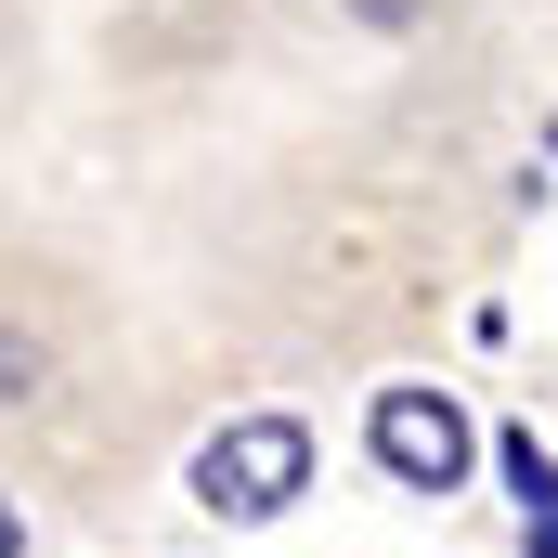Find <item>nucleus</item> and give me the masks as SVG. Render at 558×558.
<instances>
[{"mask_svg":"<svg viewBox=\"0 0 558 558\" xmlns=\"http://www.w3.org/2000/svg\"><path fill=\"white\" fill-rule=\"evenodd\" d=\"M299 481H312V428L299 416H247L195 454V494L221 520H274V507H299Z\"/></svg>","mask_w":558,"mask_h":558,"instance_id":"f257e3e1","label":"nucleus"},{"mask_svg":"<svg viewBox=\"0 0 558 558\" xmlns=\"http://www.w3.org/2000/svg\"><path fill=\"white\" fill-rule=\"evenodd\" d=\"M364 441H377V468H390L403 494H454V481H468V416H454L441 390H377Z\"/></svg>","mask_w":558,"mask_h":558,"instance_id":"f03ea898","label":"nucleus"},{"mask_svg":"<svg viewBox=\"0 0 558 558\" xmlns=\"http://www.w3.org/2000/svg\"><path fill=\"white\" fill-rule=\"evenodd\" d=\"M507 481H520V507H533V520L558 507V468H546V441H533V428H507Z\"/></svg>","mask_w":558,"mask_h":558,"instance_id":"7ed1b4c3","label":"nucleus"},{"mask_svg":"<svg viewBox=\"0 0 558 558\" xmlns=\"http://www.w3.org/2000/svg\"><path fill=\"white\" fill-rule=\"evenodd\" d=\"M13 390H39V351H26V338L0 325V403H13Z\"/></svg>","mask_w":558,"mask_h":558,"instance_id":"20e7f679","label":"nucleus"},{"mask_svg":"<svg viewBox=\"0 0 558 558\" xmlns=\"http://www.w3.org/2000/svg\"><path fill=\"white\" fill-rule=\"evenodd\" d=\"M520 558H558V507H546V520H533V533H520Z\"/></svg>","mask_w":558,"mask_h":558,"instance_id":"39448f33","label":"nucleus"},{"mask_svg":"<svg viewBox=\"0 0 558 558\" xmlns=\"http://www.w3.org/2000/svg\"><path fill=\"white\" fill-rule=\"evenodd\" d=\"M0 558H26V520H13V494H0Z\"/></svg>","mask_w":558,"mask_h":558,"instance_id":"423d86ee","label":"nucleus"},{"mask_svg":"<svg viewBox=\"0 0 558 558\" xmlns=\"http://www.w3.org/2000/svg\"><path fill=\"white\" fill-rule=\"evenodd\" d=\"M364 13H416V0H364Z\"/></svg>","mask_w":558,"mask_h":558,"instance_id":"0eeeda50","label":"nucleus"},{"mask_svg":"<svg viewBox=\"0 0 558 558\" xmlns=\"http://www.w3.org/2000/svg\"><path fill=\"white\" fill-rule=\"evenodd\" d=\"M546 156H558V131H546Z\"/></svg>","mask_w":558,"mask_h":558,"instance_id":"6e6552de","label":"nucleus"}]
</instances>
